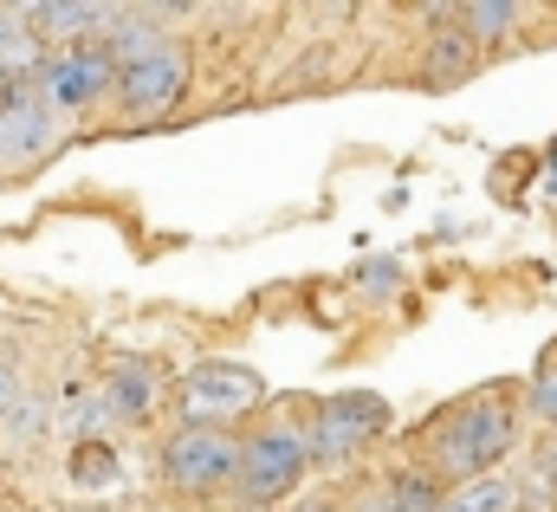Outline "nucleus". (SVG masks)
<instances>
[{
	"label": "nucleus",
	"instance_id": "obj_3",
	"mask_svg": "<svg viewBox=\"0 0 557 512\" xmlns=\"http://www.w3.org/2000/svg\"><path fill=\"white\" fill-rule=\"evenodd\" d=\"M305 474H311V441L298 428H260L240 448V480L234 487H240L247 507H278L305 487Z\"/></svg>",
	"mask_w": 557,
	"mask_h": 512
},
{
	"label": "nucleus",
	"instance_id": "obj_23",
	"mask_svg": "<svg viewBox=\"0 0 557 512\" xmlns=\"http://www.w3.org/2000/svg\"><path fill=\"white\" fill-rule=\"evenodd\" d=\"M247 512H267V507H247Z\"/></svg>",
	"mask_w": 557,
	"mask_h": 512
},
{
	"label": "nucleus",
	"instance_id": "obj_2",
	"mask_svg": "<svg viewBox=\"0 0 557 512\" xmlns=\"http://www.w3.org/2000/svg\"><path fill=\"white\" fill-rule=\"evenodd\" d=\"M240 448L247 441H234L227 422H188L162 448V480L175 493H188V500H208V493H221V487L240 480Z\"/></svg>",
	"mask_w": 557,
	"mask_h": 512
},
{
	"label": "nucleus",
	"instance_id": "obj_15",
	"mask_svg": "<svg viewBox=\"0 0 557 512\" xmlns=\"http://www.w3.org/2000/svg\"><path fill=\"white\" fill-rule=\"evenodd\" d=\"M7 435H13L20 448H33V441L46 435V402H39V395H20V402L7 409Z\"/></svg>",
	"mask_w": 557,
	"mask_h": 512
},
{
	"label": "nucleus",
	"instance_id": "obj_24",
	"mask_svg": "<svg viewBox=\"0 0 557 512\" xmlns=\"http://www.w3.org/2000/svg\"><path fill=\"white\" fill-rule=\"evenodd\" d=\"M552 480H557V467H552Z\"/></svg>",
	"mask_w": 557,
	"mask_h": 512
},
{
	"label": "nucleus",
	"instance_id": "obj_10",
	"mask_svg": "<svg viewBox=\"0 0 557 512\" xmlns=\"http://www.w3.org/2000/svg\"><path fill=\"white\" fill-rule=\"evenodd\" d=\"M473 59H480V33L473 26H434V39H428V78L454 85V78L473 72Z\"/></svg>",
	"mask_w": 557,
	"mask_h": 512
},
{
	"label": "nucleus",
	"instance_id": "obj_16",
	"mask_svg": "<svg viewBox=\"0 0 557 512\" xmlns=\"http://www.w3.org/2000/svg\"><path fill=\"white\" fill-rule=\"evenodd\" d=\"M532 409H539V422H552L557 428V357L532 377Z\"/></svg>",
	"mask_w": 557,
	"mask_h": 512
},
{
	"label": "nucleus",
	"instance_id": "obj_14",
	"mask_svg": "<svg viewBox=\"0 0 557 512\" xmlns=\"http://www.w3.org/2000/svg\"><path fill=\"white\" fill-rule=\"evenodd\" d=\"M383 500H389L396 512H441V500H447V493L434 487V474H396V487H389Z\"/></svg>",
	"mask_w": 557,
	"mask_h": 512
},
{
	"label": "nucleus",
	"instance_id": "obj_11",
	"mask_svg": "<svg viewBox=\"0 0 557 512\" xmlns=\"http://www.w3.org/2000/svg\"><path fill=\"white\" fill-rule=\"evenodd\" d=\"M512 507H519V480H506L499 467H493V474L460 480V487L441 500V512H512Z\"/></svg>",
	"mask_w": 557,
	"mask_h": 512
},
{
	"label": "nucleus",
	"instance_id": "obj_19",
	"mask_svg": "<svg viewBox=\"0 0 557 512\" xmlns=\"http://www.w3.org/2000/svg\"><path fill=\"white\" fill-rule=\"evenodd\" d=\"M13 33H20V13H13V7H0V52H7V39H13Z\"/></svg>",
	"mask_w": 557,
	"mask_h": 512
},
{
	"label": "nucleus",
	"instance_id": "obj_6",
	"mask_svg": "<svg viewBox=\"0 0 557 512\" xmlns=\"http://www.w3.org/2000/svg\"><path fill=\"white\" fill-rule=\"evenodd\" d=\"M117 72H124V59H117L104 39H78V46H65L59 59H46L39 92H46L59 111H85L91 98L117 92Z\"/></svg>",
	"mask_w": 557,
	"mask_h": 512
},
{
	"label": "nucleus",
	"instance_id": "obj_7",
	"mask_svg": "<svg viewBox=\"0 0 557 512\" xmlns=\"http://www.w3.org/2000/svg\"><path fill=\"white\" fill-rule=\"evenodd\" d=\"M182 92H188V46H175V39L143 46L137 59H124V72H117V105L143 111V118L169 111Z\"/></svg>",
	"mask_w": 557,
	"mask_h": 512
},
{
	"label": "nucleus",
	"instance_id": "obj_20",
	"mask_svg": "<svg viewBox=\"0 0 557 512\" xmlns=\"http://www.w3.org/2000/svg\"><path fill=\"white\" fill-rule=\"evenodd\" d=\"M182 7H195V0H149V13L162 20V13H182Z\"/></svg>",
	"mask_w": 557,
	"mask_h": 512
},
{
	"label": "nucleus",
	"instance_id": "obj_21",
	"mask_svg": "<svg viewBox=\"0 0 557 512\" xmlns=\"http://www.w3.org/2000/svg\"><path fill=\"white\" fill-rule=\"evenodd\" d=\"M298 512H344V507H331V500H305Z\"/></svg>",
	"mask_w": 557,
	"mask_h": 512
},
{
	"label": "nucleus",
	"instance_id": "obj_4",
	"mask_svg": "<svg viewBox=\"0 0 557 512\" xmlns=\"http://www.w3.org/2000/svg\"><path fill=\"white\" fill-rule=\"evenodd\" d=\"M383 428H389V402L383 395H363V389H350V395H331V402H318V422H311V461H324V467H344V461H357L370 441H383Z\"/></svg>",
	"mask_w": 557,
	"mask_h": 512
},
{
	"label": "nucleus",
	"instance_id": "obj_18",
	"mask_svg": "<svg viewBox=\"0 0 557 512\" xmlns=\"http://www.w3.org/2000/svg\"><path fill=\"white\" fill-rule=\"evenodd\" d=\"M7 7H13V13H20V20H26V26H33V20H39V13H46V7H52V0H7Z\"/></svg>",
	"mask_w": 557,
	"mask_h": 512
},
{
	"label": "nucleus",
	"instance_id": "obj_9",
	"mask_svg": "<svg viewBox=\"0 0 557 512\" xmlns=\"http://www.w3.org/2000/svg\"><path fill=\"white\" fill-rule=\"evenodd\" d=\"M111 20H117L111 0H52V7L33 20V33H39L46 46H78V39H104Z\"/></svg>",
	"mask_w": 557,
	"mask_h": 512
},
{
	"label": "nucleus",
	"instance_id": "obj_13",
	"mask_svg": "<svg viewBox=\"0 0 557 512\" xmlns=\"http://www.w3.org/2000/svg\"><path fill=\"white\" fill-rule=\"evenodd\" d=\"M149 395H156V377H149L143 364H117V370H111V395H104V402H111L117 415H143Z\"/></svg>",
	"mask_w": 557,
	"mask_h": 512
},
{
	"label": "nucleus",
	"instance_id": "obj_8",
	"mask_svg": "<svg viewBox=\"0 0 557 512\" xmlns=\"http://www.w3.org/2000/svg\"><path fill=\"white\" fill-rule=\"evenodd\" d=\"M52 118H59V105L39 85H13L0 105V162H33L52 143Z\"/></svg>",
	"mask_w": 557,
	"mask_h": 512
},
{
	"label": "nucleus",
	"instance_id": "obj_12",
	"mask_svg": "<svg viewBox=\"0 0 557 512\" xmlns=\"http://www.w3.org/2000/svg\"><path fill=\"white\" fill-rule=\"evenodd\" d=\"M124 474V461L98 441V435H85L78 448H72V487H85V493H98V487H111Z\"/></svg>",
	"mask_w": 557,
	"mask_h": 512
},
{
	"label": "nucleus",
	"instance_id": "obj_17",
	"mask_svg": "<svg viewBox=\"0 0 557 512\" xmlns=\"http://www.w3.org/2000/svg\"><path fill=\"white\" fill-rule=\"evenodd\" d=\"M20 395H26V389H20V370H13V364H0V422H7V409H13Z\"/></svg>",
	"mask_w": 557,
	"mask_h": 512
},
{
	"label": "nucleus",
	"instance_id": "obj_5",
	"mask_svg": "<svg viewBox=\"0 0 557 512\" xmlns=\"http://www.w3.org/2000/svg\"><path fill=\"white\" fill-rule=\"evenodd\" d=\"M260 402H267V377L227 357H208L182 377V422H240Z\"/></svg>",
	"mask_w": 557,
	"mask_h": 512
},
{
	"label": "nucleus",
	"instance_id": "obj_22",
	"mask_svg": "<svg viewBox=\"0 0 557 512\" xmlns=\"http://www.w3.org/2000/svg\"><path fill=\"white\" fill-rule=\"evenodd\" d=\"M363 512H396V507H389V500H376V507H363Z\"/></svg>",
	"mask_w": 557,
	"mask_h": 512
},
{
	"label": "nucleus",
	"instance_id": "obj_1",
	"mask_svg": "<svg viewBox=\"0 0 557 512\" xmlns=\"http://www.w3.org/2000/svg\"><path fill=\"white\" fill-rule=\"evenodd\" d=\"M512 441H519V415H512V402L493 389V395L460 402V409L441 422L434 454H441V467H447L454 480H473V474H493Z\"/></svg>",
	"mask_w": 557,
	"mask_h": 512
}]
</instances>
